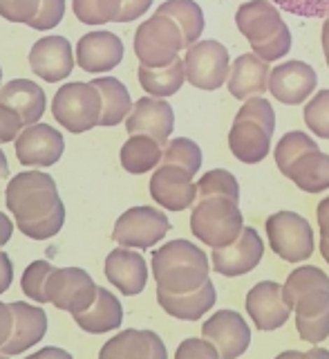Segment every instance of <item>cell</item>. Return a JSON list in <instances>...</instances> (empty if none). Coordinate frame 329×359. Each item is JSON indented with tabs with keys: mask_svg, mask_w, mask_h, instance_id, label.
I'll list each match as a JSON object with an SVG mask.
<instances>
[{
	"mask_svg": "<svg viewBox=\"0 0 329 359\" xmlns=\"http://www.w3.org/2000/svg\"><path fill=\"white\" fill-rule=\"evenodd\" d=\"M5 205L18 229L31 241L54 238L63 229L65 207L54 177L43 171H25L9 180Z\"/></svg>",
	"mask_w": 329,
	"mask_h": 359,
	"instance_id": "cell-1",
	"label": "cell"
},
{
	"mask_svg": "<svg viewBox=\"0 0 329 359\" xmlns=\"http://www.w3.org/2000/svg\"><path fill=\"white\" fill-rule=\"evenodd\" d=\"M209 256L188 241H170L153 252V276L157 290L188 294L209 280Z\"/></svg>",
	"mask_w": 329,
	"mask_h": 359,
	"instance_id": "cell-2",
	"label": "cell"
},
{
	"mask_svg": "<svg viewBox=\"0 0 329 359\" xmlns=\"http://www.w3.org/2000/svg\"><path fill=\"white\" fill-rule=\"evenodd\" d=\"M235 25L251 43V52L271 63L285 59L291 50V32L280 11L269 0H248L235 11Z\"/></svg>",
	"mask_w": 329,
	"mask_h": 359,
	"instance_id": "cell-3",
	"label": "cell"
},
{
	"mask_svg": "<svg viewBox=\"0 0 329 359\" xmlns=\"http://www.w3.org/2000/svg\"><path fill=\"white\" fill-rule=\"evenodd\" d=\"M276 112L265 97L246 99L229 130V149L244 164H260L271 151Z\"/></svg>",
	"mask_w": 329,
	"mask_h": 359,
	"instance_id": "cell-4",
	"label": "cell"
},
{
	"mask_svg": "<svg viewBox=\"0 0 329 359\" xmlns=\"http://www.w3.org/2000/svg\"><path fill=\"white\" fill-rule=\"evenodd\" d=\"M244 229L240 205L231 198L211 196L195 200L190 211V231L211 250L231 245Z\"/></svg>",
	"mask_w": 329,
	"mask_h": 359,
	"instance_id": "cell-5",
	"label": "cell"
},
{
	"mask_svg": "<svg viewBox=\"0 0 329 359\" xmlns=\"http://www.w3.org/2000/svg\"><path fill=\"white\" fill-rule=\"evenodd\" d=\"M104 99L92 83L74 81L56 90L52 101V115L70 133H88L99 126Z\"/></svg>",
	"mask_w": 329,
	"mask_h": 359,
	"instance_id": "cell-6",
	"label": "cell"
},
{
	"mask_svg": "<svg viewBox=\"0 0 329 359\" xmlns=\"http://www.w3.org/2000/svg\"><path fill=\"white\" fill-rule=\"evenodd\" d=\"M132 48L141 65L164 67L179 59V50H184V39L173 18L155 11L153 18L144 20L134 32Z\"/></svg>",
	"mask_w": 329,
	"mask_h": 359,
	"instance_id": "cell-7",
	"label": "cell"
},
{
	"mask_svg": "<svg viewBox=\"0 0 329 359\" xmlns=\"http://www.w3.org/2000/svg\"><path fill=\"white\" fill-rule=\"evenodd\" d=\"M267 238L282 261L302 263L314 254V229L296 211H278L267 218Z\"/></svg>",
	"mask_w": 329,
	"mask_h": 359,
	"instance_id": "cell-8",
	"label": "cell"
},
{
	"mask_svg": "<svg viewBox=\"0 0 329 359\" xmlns=\"http://www.w3.org/2000/svg\"><path fill=\"white\" fill-rule=\"evenodd\" d=\"M282 297L300 319L323 314L329 310V276L321 267L302 265L287 276L282 285Z\"/></svg>",
	"mask_w": 329,
	"mask_h": 359,
	"instance_id": "cell-9",
	"label": "cell"
},
{
	"mask_svg": "<svg viewBox=\"0 0 329 359\" xmlns=\"http://www.w3.org/2000/svg\"><path fill=\"white\" fill-rule=\"evenodd\" d=\"M186 81L200 90H218L229 81L231 56L220 41H197L184 54Z\"/></svg>",
	"mask_w": 329,
	"mask_h": 359,
	"instance_id": "cell-10",
	"label": "cell"
},
{
	"mask_svg": "<svg viewBox=\"0 0 329 359\" xmlns=\"http://www.w3.org/2000/svg\"><path fill=\"white\" fill-rule=\"evenodd\" d=\"M97 283L81 267H61L52 269L45 280V299L54 308L70 314L85 312L97 299Z\"/></svg>",
	"mask_w": 329,
	"mask_h": 359,
	"instance_id": "cell-11",
	"label": "cell"
},
{
	"mask_svg": "<svg viewBox=\"0 0 329 359\" xmlns=\"http://www.w3.org/2000/svg\"><path fill=\"white\" fill-rule=\"evenodd\" d=\"M170 229L166 213L153 207H132L123 211L112 229V238L130 250H150Z\"/></svg>",
	"mask_w": 329,
	"mask_h": 359,
	"instance_id": "cell-12",
	"label": "cell"
},
{
	"mask_svg": "<svg viewBox=\"0 0 329 359\" xmlns=\"http://www.w3.org/2000/svg\"><path fill=\"white\" fill-rule=\"evenodd\" d=\"M202 337L218 348L220 359H237L251 344V328L240 312L220 310L202 325Z\"/></svg>",
	"mask_w": 329,
	"mask_h": 359,
	"instance_id": "cell-13",
	"label": "cell"
},
{
	"mask_svg": "<svg viewBox=\"0 0 329 359\" xmlns=\"http://www.w3.org/2000/svg\"><path fill=\"white\" fill-rule=\"evenodd\" d=\"M262 256H265V243L260 238V233L253 227H244L242 233L231 245L213 250L211 263L218 274L233 278L255 269L260 261H262Z\"/></svg>",
	"mask_w": 329,
	"mask_h": 359,
	"instance_id": "cell-14",
	"label": "cell"
},
{
	"mask_svg": "<svg viewBox=\"0 0 329 359\" xmlns=\"http://www.w3.org/2000/svg\"><path fill=\"white\" fill-rule=\"evenodd\" d=\"M150 196L160 207L168 211H184L195 205L197 182L181 166L160 164L150 177Z\"/></svg>",
	"mask_w": 329,
	"mask_h": 359,
	"instance_id": "cell-15",
	"label": "cell"
},
{
	"mask_svg": "<svg viewBox=\"0 0 329 359\" xmlns=\"http://www.w3.org/2000/svg\"><path fill=\"white\" fill-rule=\"evenodd\" d=\"M316 86H318V74L304 61H285L269 74V93L285 106H298L307 101Z\"/></svg>",
	"mask_w": 329,
	"mask_h": 359,
	"instance_id": "cell-16",
	"label": "cell"
},
{
	"mask_svg": "<svg viewBox=\"0 0 329 359\" xmlns=\"http://www.w3.org/2000/svg\"><path fill=\"white\" fill-rule=\"evenodd\" d=\"M63 151V135L48 123H31L16 137V157L22 166H54Z\"/></svg>",
	"mask_w": 329,
	"mask_h": 359,
	"instance_id": "cell-17",
	"label": "cell"
},
{
	"mask_svg": "<svg viewBox=\"0 0 329 359\" xmlns=\"http://www.w3.org/2000/svg\"><path fill=\"white\" fill-rule=\"evenodd\" d=\"M175 128V112L166 99L141 97L134 101L130 115L126 117L128 135H148L155 142L166 146L170 133Z\"/></svg>",
	"mask_w": 329,
	"mask_h": 359,
	"instance_id": "cell-18",
	"label": "cell"
},
{
	"mask_svg": "<svg viewBox=\"0 0 329 359\" xmlns=\"http://www.w3.org/2000/svg\"><path fill=\"white\" fill-rule=\"evenodd\" d=\"M246 312L258 330H278L289 321L291 308L282 297V285L276 280H260L246 294Z\"/></svg>",
	"mask_w": 329,
	"mask_h": 359,
	"instance_id": "cell-19",
	"label": "cell"
},
{
	"mask_svg": "<svg viewBox=\"0 0 329 359\" xmlns=\"http://www.w3.org/2000/svg\"><path fill=\"white\" fill-rule=\"evenodd\" d=\"M76 56L65 36H45L29 50V67L43 81L56 83L72 74Z\"/></svg>",
	"mask_w": 329,
	"mask_h": 359,
	"instance_id": "cell-20",
	"label": "cell"
},
{
	"mask_svg": "<svg viewBox=\"0 0 329 359\" xmlns=\"http://www.w3.org/2000/svg\"><path fill=\"white\" fill-rule=\"evenodd\" d=\"M123 59V43L112 32H88L76 43V63L90 74L110 72Z\"/></svg>",
	"mask_w": 329,
	"mask_h": 359,
	"instance_id": "cell-21",
	"label": "cell"
},
{
	"mask_svg": "<svg viewBox=\"0 0 329 359\" xmlns=\"http://www.w3.org/2000/svg\"><path fill=\"white\" fill-rule=\"evenodd\" d=\"M106 276L121 294L134 297L146 287L148 265L139 252L130 250V247H117L106 258Z\"/></svg>",
	"mask_w": 329,
	"mask_h": 359,
	"instance_id": "cell-22",
	"label": "cell"
},
{
	"mask_svg": "<svg viewBox=\"0 0 329 359\" xmlns=\"http://www.w3.org/2000/svg\"><path fill=\"white\" fill-rule=\"evenodd\" d=\"M11 310H14V330L7 344L0 348V353L14 357L43 339L48 332V317H45V310L38 306H27L25 301H14Z\"/></svg>",
	"mask_w": 329,
	"mask_h": 359,
	"instance_id": "cell-23",
	"label": "cell"
},
{
	"mask_svg": "<svg viewBox=\"0 0 329 359\" xmlns=\"http://www.w3.org/2000/svg\"><path fill=\"white\" fill-rule=\"evenodd\" d=\"M269 74H271L269 63L260 59L258 54L246 52L231 63L226 86H229V93L240 101H246L251 97H262L269 90Z\"/></svg>",
	"mask_w": 329,
	"mask_h": 359,
	"instance_id": "cell-24",
	"label": "cell"
},
{
	"mask_svg": "<svg viewBox=\"0 0 329 359\" xmlns=\"http://www.w3.org/2000/svg\"><path fill=\"white\" fill-rule=\"evenodd\" d=\"M0 104L16 110L22 123L31 126V123H38V119L43 117L48 99H45V93L38 83L29 81V79H14V81L0 88Z\"/></svg>",
	"mask_w": 329,
	"mask_h": 359,
	"instance_id": "cell-25",
	"label": "cell"
},
{
	"mask_svg": "<svg viewBox=\"0 0 329 359\" xmlns=\"http://www.w3.org/2000/svg\"><path fill=\"white\" fill-rule=\"evenodd\" d=\"M215 299L218 294H215L211 278L200 290L188 292V294H170V292L157 290V303L162 306V310L181 321H200L215 306Z\"/></svg>",
	"mask_w": 329,
	"mask_h": 359,
	"instance_id": "cell-26",
	"label": "cell"
},
{
	"mask_svg": "<svg viewBox=\"0 0 329 359\" xmlns=\"http://www.w3.org/2000/svg\"><path fill=\"white\" fill-rule=\"evenodd\" d=\"M72 317L81 330L90 334H104V332L119 328L123 321V310H121L119 299L112 294V292H108L106 287H99L92 306L85 312L72 314Z\"/></svg>",
	"mask_w": 329,
	"mask_h": 359,
	"instance_id": "cell-27",
	"label": "cell"
},
{
	"mask_svg": "<svg viewBox=\"0 0 329 359\" xmlns=\"http://www.w3.org/2000/svg\"><path fill=\"white\" fill-rule=\"evenodd\" d=\"M285 177H289L304 194H321L329 189V155L321 149H314L302 153L293 162Z\"/></svg>",
	"mask_w": 329,
	"mask_h": 359,
	"instance_id": "cell-28",
	"label": "cell"
},
{
	"mask_svg": "<svg viewBox=\"0 0 329 359\" xmlns=\"http://www.w3.org/2000/svg\"><path fill=\"white\" fill-rule=\"evenodd\" d=\"M164 146L148 135H130L121 146V166L132 175H144L162 164Z\"/></svg>",
	"mask_w": 329,
	"mask_h": 359,
	"instance_id": "cell-29",
	"label": "cell"
},
{
	"mask_svg": "<svg viewBox=\"0 0 329 359\" xmlns=\"http://www.w3.org/2000/svg\"><path fill=\"white\" fill-rule=\"evenodd\" d=\"M92 83L104 99V112H101L99 126H117L130 115L132 110V99L128 88L123 86L115 76H97Z\"/></svg>",
	"mask_w": 329,
	"mask_h": 359,
	"instance_id": "cell-30",
	"label": "cell"
},
{
	"mask_svg": "<svg viewBox=\"0 0 329 359\" xmlns=\"http://www.w3.org/2000/svg\"><path fill=\"white\" fill-rule=\"evenodd\" d=\"M139 83L141 88L148 93L150 97H173L175 93H179V88L186 81V72H184V59H175L170 65L164 67H146L139 65L137 70Z\"/></svg>",
	"mask_w": 329,
	"mask_h": 359,
	"instance_id": "cell-31",
	"label": "cell"
},
{
	"mask_svg": "<svg viewBox=\"0 0 329 359\" xmlns=\"http://www.w3.org/2000/svg\"><path fill=\"white\" fill-rule=\"evenodd\" d=\"M153 330H123L104 344L99 359H150Z\"/></svg>",
	"mask_w": 329,
	"mask_h": 359,
	"instance_id": "cell-32",
	"label": "cell"
},
{
	"mask_svg": "<svg viewBox=\"0 0 329 359\" xmlns=\"http://www.w3.org/2000/svg\"><path fill=\"white\" fill-rule=\"evenodd\" d=\"M157 14H164L177 22V27L184 39V48L197 43L204 32V11L195 0H166L157 7Z\"/></svg>",
	"mask_w": 329,
	"mask_h": 359,
	"instance_id": "cell-33",
	"label": "cell"
},
{
	"mask_svg": "<svg viewBox=\"0 0 329 359\" xmlns=\"http://www.w3.org/2000/svg\"><path fill=\"white\" fill-rule=\"evenodd\" d=\"M318 149V144L314 142V137H309L307 133L302 130H289L285 133L282 137L278 140V146L274 149V155H276V166L278 171L285 175L287 168L298 160L302 153L307 151H314Z\"/></svg>",
	"mask_w": 329,
	"mask_h": 359,
	"instance_id": "cell-34",
	"label": "cell"
},
{
	"mask_svg": "<svg viewBox=\"0 0 329 359\" xmlns=\"http://www.w3.org/2000/svg\"><path fill=\"white\" fill-rule=\"evenodd\" d=\"M162 164L181 166V168H186L190 175H195L202 168V151L192 140L175 137V140L166 142L164 155H162Z\"/></svg>",
	"mask_w": 329,
	"mask_h": 359,
	"instance_id": "cell-35",
	"label": "cell"
},
{
	"mask_svg": "<svg viewBox=\"0 0 329 359\" xmlns=\"http://www.w3.org/2000/svg\"><path fill=\"white\" fill-rule=\"evenodd\" d=\"M72 9L83 25H106L117 20L121 0H72Z\"/></svg>",
	"mask_w": 329,
	"mask_h": 359,
	"instance_id": "cell-36",
	"label": "cell"
},
{
	"mask_svg": "<svg viewBox=\"0 0 329 359\" xmlns=\"http://www.w3.org/2000/svg\"><path fill=\"white\" fill-rule=\"evenodd\" d=\"M211 196H224L235 202H240V184L233 173L224 168H213L197 180V200L211 198Z\"/></svg>",
	"mask_w": 329,
	"mask_h": 359,
	"instance_id": "cell-37",
	"label": "cell"
},
{
	"mask_svg": "<svg viewBox=\"0 0 329 359\" xmlns=\"http://www.w3.org/2000/svg\"><path fill=\"white\" fill-rule=\"evenodd\" d=\"M304 123L316 137L329 140V90L316 93L304 106Z\"/></svg>",
	"mask_w": 329,
	"mask_h": 359,
	"instance_id": "cell-38",
	"label": "cell"
},
{
	"mask_svg": "<svg viewBox=\"0 0 329 359\" xmlns=\"http://www.w3.org/2000/svg\"><path fill=\"white\" fill-rule=\"evenodd\" d=\"M52 269L54 267L48 261H34L31 265H27L25 272H22L20 287L31 301L48 303V299H45V280H48Z\"/></svg>",
	"mask_w": 329,
	"mask_h": 359,
	"instance_id": "cell-39",
	"label": "cell"
},
{
	"mask_svg": "<svg viewBox=\"0 0 329 359\" xmlns=\"http://www.w3.org/2000/svg\"><path fill=\"white\" fill-rule=\"evenodd\" d=\"M296 328H298V334L302 341L314 344V346L325 341L329 337V310L323 314H316V317H309V319L296 317Z\"/></svg>",
	"mask_w": 329,
	"mask_h": 359,
	"instance_id": "cell-40",
	"label": "cell"
},
{
	"mask_svg": "<svg viewBox=\"0 0 329 359\" xmlns=\"http://www.w3.org/2000/svg\"><path fill=\"white\" fill-rule=\"evenodd\" d=\"M63 16H65V0H41L38 11L29 22V27L38 32L52 29L63 20Z\"/></svg>",
	"mask_w": 329,
	"mask_h": 359,
	"instance_id": "cell-41",
	"label": "cell"
},
{
	"mask_svg": "<svg viewBox=\"0 0 329 359\" xmlns=\"http://www.w3.org/2000/svg\"><path fill=\"white\" fill-rule=\"evenodd\" d=\"M41 0H0V16L9 22H29L38 11Z\"/></svg>",
	"mask_w": 329,
	"mask_h": 359,
	"instance_id": "cell-42",
	"label": "cell"
},
{
	"mask_svg": "<svg viewBox=\"0 0 329 359\" xmlns=\"http://www.w3.org/2000/svg\"><path fill=\"white\" fill-rule=\"evenodd\" d=\"M175 359H220V353H218V348L209 339H204V337L202 339L190 337V339H184L179 344Z\"/></svg>",
	"mask_w": 329,
	"mask_h": 359,
	"instance_id": "cell-43",
	"label": "cell"
},
{
	"mask_svg": "<svg viewBox=\"0 0 329 359\" xmlns=\"http://www.w3.org/2000/svg\"><path fill=\"white\" fill-rule=\"evenodd\" d=\"M276 3L298 16H329V0H276Z\"/></svg>",
	"mask_w": 329,
	"mask_h": 359,
	"instance_id": "cell-44",
	"label": "cell"
},
{
	"mask_svg": "<svg viewBox=\"0 0 329 359\" xmlns=\"http://www.w3.org/2000/svg\"><path fill=\"white\" fill-rule=\"evenodd\" d=\"M22 128H25V123H22L18 112L5 104H0V144L14 142Z\"/></svg>",
	"mask_w": 329,
	"mask_h": 359,
	"instance_id": "cell-45",
	"label": "cell"
},
{
	"mask_svg": "<svg viewBox=\"0 0 329 359\" xmlns=\"http://www.w3.org/2000/svg\"><path fill=\"white\" fill-rule=\"evenodd\" d=\"M150 7L153 0H121V11L117 16V22H130L134 18H141Z\"/></svg>",
	"mask_w": 329,
	"mask_h": 359,
	"instance_id": "cell-46",
	"label": "cell"
},
{
	"mask_svg": "<svg viewBox=\"0 0 329 359\" xmlns=\"http://www.w3.org/2000/svg\"><path fill=\"white\" fill-rule=\"evenodd\" d=\"M14 330V310L7 303H0V348L7 344Z\"/></svg>",
	"mask_w": 329,
	"mask_h": 359,
	"instance_id": "cell-47",
	"label": "cell"
},
{
	"mask_svg": "<svg viewBox=\"0 0 329 359\" xmlns=\"http://www.w3.org/2000/svg\"><path fill=\"white\" fill-rule=\"evenodd\" d=\"M11 280H14V265L5 252H0V294L9 290Z\"/></svg>",
	"mask_w": 329,
	"mask_h": 359,
	"instance_id": "cell-48",
	"label": "cell"
},
{
	"mask_svg": "<svg viewBox=\"0 0 329 359\" xmlns=\"http://www.w3.org/2000/svg\"><path fill=\"white\" fill-rule=\"evenodd\" d=\"M316 216H318V229H321V241L329 243V196L318 202V209H316Z\"/></svg>",
	"mask_w": 329,
	"mask_h": 359,
	"instance_id": "cell-49",
	"label": "cell"
},
{
	"mask_svg": "<svg viewBox=\"0 0 329 359\" xmlns=\"http://www.w3.org/2000/svg\"><path fill=\"white\" fill-rule=\"evenodd\" d=\"M27 359H72V355L67 353V351H63V348L50 346V348H43V351L29 355Z\"/></svg>",
	"mask_w": 329,
	"mask_h": 359,
	"instance_id": "cell-50",
	"label": "cell"
},
{
	"mask_svg": "<svg viewBox=\"0 0 329 359\" xmlns=\"http://www.w3.org/2000/svg\"><path fill=\"white\" fill-rule=\"evenodd\" d=\"M11 233H14V222L9 220V216H5V213L0 211V247L9 243Z\"/></svg>",
	"mask_w": 329,
	"mask_h": 359,
	"instance_id": "cell-51",
	"label": "cell"
},
{
	"mask_svg": "<svg viewBox=\"0 0 329 359\" xmlns=\"http://www.w3.org/2000/svg\"><path fill=\"white\" fill-rule=\"evenodd\" d=\"M150 359H168L166 346H164V341L160 339V334H157V332L153 337V355H150Z\"/></svg>",
	"mask_w": 329,
	"mask_h": 359,
	"instance_id": "cell-52",
	"label": "cell"
},
{
	"mask_svg": "<svg viewBox=\"0 0 329 359\" xmlns=\"http://www.w3.org/2000/svg\"><path fill=\"white\" fill-rule=\"evenodd\" d=\"M323 52H325V61H327V67H329V16L325 18L323 22Z\"/></svg>",
	"mask_w": 329,
	"mask_h": 359,
	"instance_id": "cell-53",
	"label": "cell"
},
{
	"mask_svg": "<svg viewBox=\"0 0 329 359\" xmlns=\"http://www.w3.org/2000/svg\"><path fill=\"white\" fill-rule=\"evenodd\" d=\"M276 359H314V357L309 355V351H307V353H300V351H285V353H280Z\"/></svg>",
	"mask_w": 329,
	"mask_h": 359,
	"instance_id": "cell-54",
	"label": "cell"
},
{
	"mask_svg": "<svg viewBox=\"0 0 329 359\" xmlns=\"http://www.w3.org/2000/svg\"><path fill=\"white\" fill-rule=\"evenodd\" d=\"M309 355L314 359H329V351H325V348H318V346H314L312 351H309Z\"/></svg>",
	"mask_w": 329,
	"mask_h": 359,
	"instance_id": "cell-55",
	"label": "cell"
},
{
	"mask_svg": "<svg viewBox=\"0 0 329 359\" xmlns=\"http://www.w3.org/2000/svg\"><path fill=\"white\" fill-rule=\"evenodd\" d=\"M7 171H9V168H7V157H5L3 151H0V180L7 177Z\"/></svg>",
	"mask_w": 329,
	"mask_h": 359,
	"instance_id": "cell-56",
	"label": "cell"
},
{
	"mask_svg": "<svg viewBox=\"0 0 329 359\" xmlns=\"http://www.w3.org/2000/svg\"><path fill=\"white\" fill-rule=\"evenodd\" d=\"M318 250H321V254H323V258L329 263V243H318Z\"/></svg>",
	"mask_w": 329,
	"mask_h": 359,
	"instance_id": "cell-57",
	"label": "cell"
},
{
	"mask_svg": "<svg viewBox=\"0 0 329 359\" xmlns=\"http://www.w3.org/2000/svg\"><path fill=\"white\" fill-rule=\"evenodd\" d=\"M0 359H9V355H3V353H0Z\"/></svg>",
	"mask_w": 329,
	"mask_h": 359,
	"instance_id": "cell-58",
	"label": "cell"
},
{
	"mask_svg": "<svg viewBox=\"0 0 329 359\" xmlns=\"http://www.w3.org/2000/svg\"><path fill=\"white\" fill-rule=\"evenodd\" d=\"M0 79H3V67H0Z\"/></svg>",
	"mask_w": 329,
	"mask_h": 359,
	"instance_id": "cell-59",
	"label": "cell"
}]
</instances>
